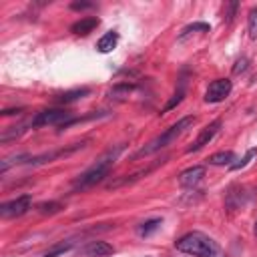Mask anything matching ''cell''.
Listing matches in <instances>:
<instances>
[{
    "instance_id": "24",
    "label": "cell",
    "mask_w": 257,
    "mask_h": 257,
    "mask_svg": "<svg viewBox=\"0 0 257 257\" xmlns=\"http://www.w3.org/2000/svg\"><path fill=\"white\" fill-rule=\"evenodd\" d=\"M90 6H94V4L92 2H72L70 4L72 10H82V8H90Z\"/></svg>"
},
{
    "instance_id": "9",
    "label": "cell",
    "mask_w": 257,
    "mask_h": 257,
    "mask_svg": "<svg viewBox=\"0 0 257 257\" xmlns=\"http://www.w3.org/2000/svg\"><path fill=\"white\" fill-rule=\"evenodd\" d=\"M82 253H84L86 257H108V255L114 253V249H112V245H108L106 241H90V243L82 249Z\"/></svg>"
},
{
    "instance_id": "8",
    "label": "cell",
    "mask_w": 257,
    "mask_h": 257,
    "mask_svg": "<svg viewBox=\"0 0 257 257\" xmlns=\"http://www.w3.org/2000/svg\"><path fill=\"white\" fill-rule=\"evenodd\" d=\"M203 177H205V167L203 165H195V167H191V169H187V171H183L179 175V185L181 187H195V185L201 183Z\"/></svg>"
},
{
    "instance_id": "2",
    "label": "cell",
    "mask_w": 257,
    "mask_h": 257,
    "mask_svg": "<svg viewBox=\"0 0 257 257\" xmlns=\"http://www.w3.org/2000/svg\"><path fill=\"white\" fill-rule=\"evenodd\" d=\"M175 247H177V251L193 255V257H225V253L217 245V241H213L209 235H205L201 231H191V233L183 235L175 243Z\"/></svg>"
},
{
    "instance_id": "21",
    "label": "cell",
    "mask_w": 257,
    "mask_h": 257,
    "mask_svg": "<svg viewBox=\"0 0 257 257\" xmlns=\"http://www.w3.org/2000/svg\"><path fill=\"white\" fill-rule=\"evenodd\" d=\"M183 96H185V90H183V88H179V90H177V92L173 94V98H171V100H169V102L165 104V108H163V112H167V110H171V108H175V106H177V104H179V102L183 100Z\"/></svg>"
},
{
    "instance_id": "7",
    "label": "cell",
    "mask_w": 257,
    "mask_h": 257,
    "mask_svg": "<svg viewBox=\"0 0 257 257\" xmlns=\"http://www.w3.org/2000/svg\"><path fill=\"white\" fill-rule=\"evenodd\" d=\"M221 124H223V122H221L219 118H217V120H213L211 124H207V126H205L201 133H199V137L195 139V143H193V145L187 149V153H195V151H201L205 145H209V143L213 141V137L219 133Z\"/></svg>"
},
{
    "instance_id": "20",
    "label": "cell",
    "mask_w": 257,
    "mask_h": 257,
    "mask_svg": "<svg viewBox=\"0 0 257 257\" xmlns=\"http://www.w3.org/2000/svg\"><path fill=\"white\" fill-rule=\"evenodd\" d=\"M72 245L70 243H60V245H54L50 251H46L42 257H58V255H62V253H66L68 249H70Z\"/></svg>"
},
{
    "instance_id": "12",
    "label": "cell",
    "mask_w": 257,
    "mask_h": 257,
    "mask_svg": "<svg viewBox=\"0 0 257 257\" xmlns=\"http://www.w3.org/2000/svg\"><path fill=\"white\" fill-rule=\"evenodd\" d=\"M207 161H209V165H215V167H223V165L231 167L235 161V153L233 151H219V153L211 155Z\"/></svg>"
},
{
    "instance_id": "19",
    "label": "cell",
    "mask_w": 257,
    "mask_h": 257,
    "mask_svg": "<svg viewBox=\"0 0 257 257\" xmlns=\"http://www.w3.org/2000/svg\"><path fill=\"white\" fill-rule=\"evenodd\" d=\"M197 30L209 32V24H205V22H195V24H189V26H185V28H183L181 38H183V36H187V34H191V32H197Z\"/></svg>"
},
{
    "instance_id": "3",
    "label": "cell",
    "mask_w": 257,
    "mask_h": 257,
    "mask_svg": "<svg viewBox=\"0 0 257 257\" xmlns=\"http://www.w3.org/2000/svg\"><path fill=\"white\" fill-rule=\"evenodd\" d=\"M195 124V116H183L181 120H177L173 126H169L163 135H159V137H155L151 143H147L143 149H139L137 153H135V159H141V157H147V155H153V153H157V151H161V149H165V147H169L171 143H175L189 126H193Z\"/></svg>"
},
{
    "instance_id": "15",
    "label": "cell",
    "mask_w": 257,
    "mask_h": 257,
    "mask_svg": "<svg viewBox=\"0 0 257 257\" xmlns=\"http://www.w3.org/2000/svg\"><path fill=\"white\" fill-rule=\"evenodd\" d=\"M36 209H38V213H42V215H54V213H58V211L62 209V203H58V201H48V203L36 205Z\"/></svg>"
},
{
    "instance_id": "14",
    "label": "cell",
    "mask_w": 257,
    "mask_h": 257,
    "mask_svg": "<svg viewBox=\"0 0 257 257\" xmlns=\"http://www.w3.org/2000/svg\"><path fill=\"white\" fill-rule=\"evenodd\" d=\"M161 223H163L161 219H149V221L141 223L137 231H139V235H141V237H149L151 233H155V231L161 227Z\"/></svg>"
},
{
    "instance_id": "1",
    "label": "cell",
    "mask_w": 257,
    "mask_h": 257,
    "mask_svg": "<svg viewBox=\"0 0 257 257\" xmlns=\"http://www.w3.org/2000/svg\"><path fill=\"white\" fill-rule=\"evenodd\" d=\"M122 149H124V145H118V147H114V149H108L104 155H100L84 173H80V175L74 179L72 189H74V191H76V189H88V187L100 183V181L108 175L110 167L114 165V161L118 159V155H120Z\"/></svg>"
},
{
    "instance_id": "23",
    "label": "cell",
    "mask_w": 257,
    "mask_h": 257,
    "mask_svg": "<svg viewBox=\"0 0 257 257\" xmlns=\"http://www.w3.org/2000/svg\"><path fill=\"white\" fill-rule=\"evenodd\" d=\"M247 62H249V60H247L245 56H243V58H239V60L235 62V66H233V72H235V74H239V72H243V70L247 68Z\"/></svg>"
},
{
    "instance_id": "10",
    "label": "cell",
    "mask_w": 257,
    "mask_h": 257,
    "mask_svg": "<svg viewBox=\"0 0 257 257\" xmlns=\"http://www.w3.org/2000/svg\"><path fill=\"white\" fill-rule=\"evenodd\" d=\"M98 18L96 16H86V18H80L78 22H74L72 26H70V32H74V34H80V36H86L88 32H92L96 26H98Z\"/></svg>"
},
{
    "instance_id": "13",
    "label": "cell",
    "mask_w": 257,
    "mask_h": 257,
    "mask_svg": "<svg viewBox=\"0 0 257 257\" xmlns=\"http://www.w3.org/2000/svg\"><path fill=\"white\" fill-rule=\"evenodd\" d=\"M86 94H88V88H86V86H82V88H74V90L62 92L56 100H58L60 104H68V102H74V100H78V98H82V96H86Z\"/></svg>"
},
{
    "instance_id": "16",
    "label": "cell",
    "mask_w": 257,
    "mask_h": 257,
    "mask_svg": "<svg viewBox=\"0 0 257 257\" xmlns=\"http://www.w3.org/2000/svg\"><path fill=\"white\" fill-rule=\"evenodd\" d=\"M255 155H257V149H249V151H247V155H245L243 159H239V161H235V163H233V165H231L229 169H231V171H239V169H243V167H247V165H249V161H251V159H253Z\"/></svg>"
},
{
    "instance_id": "18",
    "label": "cell",
    "mask_w": 257,
    "mask_h": 257,
    "mask_svg": "<svg viewBox=\"0 0 257 257\" xmlns=\"http://www.w3.org/2000/svg\"><path fill=\"white\" fill-rule=\"evenodd\" d=\"M133 88H135L133 84H128V82H120V84H114V86H112L110 94H114V96H118V98H120V96H126Z\"/></svg>"
},
{
    "instance_id": "22",
    "label": "cell",
    "mask_w": 257,
    "mask_h": 257,
    "mask_svg": "<svg viewBox=\"0 0 257 257\" xmlns=\"http://www.w3.org/2000/svg\"><path fill=\"white\" fill-rule=\"evenodd\" d=\"M237 8H239V4H237V2H229V4H225V20H227V22H231V20H233V16H235Z\"/></svg>"
},
{
    "instance_id": "6",
    "label": "cell",
    "mask_w": 257,
    "mask_h": 257,
    "mask_svg": "<svg viewBox=\"0 0 257 257\" xmlns=\"http://www.w3.org/2000/svg\"><path fill=\"white\" fill-rule=\"evenodd\" d=\"M233 84L229 78H217L209 84L207 92H205V102H221L225 100V96H229Z\"/></svg>"
},
{
    "instance_id": "25",
    "label": "cell",
    "mask_w": 257,
    "mask_h": 257,
    "mask_svg": "<svg viewBox=\"0 0 257 257\" xmlns=\"http://www.w3.org/2000/svg\"><path fill=\"white\" fill-rule=\"evenodd\" d=\"M255 235H257V223H255Z\"/></svg>"
},
{
    "instance_id": "11",
    "label": "cell",
    "mask_w": 257,
    "mask_h": 257,
    "mask_svg": "<svg viewBox=\"0 0 257 257\" xmlns=\"http://www.w3.org/2000/svg\"><path fill=\"white\" fill-rule=\"evenodd\" d=\"M116 42H118V32L116 30H108L104 36H100L98 38V42H96V50L98 52H110L114 46H116Z\"/></svg>"
},
{
    "instance_id": "5",
    "label": "cell",
    "mask_w": 257,
    "mask_h": 257,
    "mask_svg": "<svg viewBox=\"0 0 257 257\" xmlns=\"http://www.w3.org/2000/svg\"><path fill=\"white\" fill-rule=\"evenodd\" d=\"M30 205H32V197H30V195H22V197H16V199L4 203V205L0 207V215H2L4 219L20 217V215H24V213L30 209Z\"/></svg>"
},
{
    "instance_id": "17",
    "label": "cell",
    "mask_w": 257,
    "mask_h": 257,
    "mask_svg": "<svg viewBox=\"0 0 257 257\" xmlns=\"http://www.w3.org/2000/svg\"><path fill=\"white\" fill-rule=\"evenodd\" d=\"M247 26H249V36H251V38H257V8H251V10H249Z\"/></svg>"
},
{
    "instance_id": "4",
    "label": "cell",
    "mask_w": 257,
    "mask_h": 257,
    "mask_svg": "<svg viewBox=\"0 0 257 257\" xmlns=\"http://www.w3.org/2000/svg\"><path fill=\"white\" fill-rule=\"evenodd\" d=\"M72 116H70V112L66 108H46V110H40L30 120V126H46V124H58V126H62Z\"/></svg>"
}]
</instances>
